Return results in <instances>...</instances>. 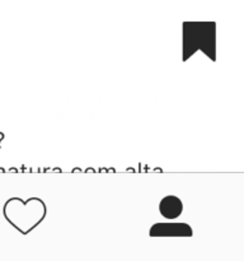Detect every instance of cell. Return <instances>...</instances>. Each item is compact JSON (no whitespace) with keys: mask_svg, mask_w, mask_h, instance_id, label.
Returning a JSON list of instances; mask_svg holds the SVG:
<instances>
[{"mask_svg":"<svg viewBox=\"0 0 244 261\" xmlns=\"http://www.w3.org/2000/svg\"><path fill=\"white\" fill-rule=\"evenodd\" d=\"M3 213L18 232L28 234L45 219L47 208L40 198H29L27 200L12 198L5 203Z\"/></svg>","mask_w":244,"mask_h":261,"instance_id":"6da1fadb","label":"cell"},{"mask_svg":"<svg viewBox=\"0 0 244 261\" xmlns=\"http://www.w3.org/2000/svg\"><path fill=\"white\" fill-rule=\"evenodd\" d=\"M215 27L214 22L183 23V61L197 50L215 60Z\"/></svg>","mask_w":244,"mask_h":261,"instance_id":"7a4b0ae2","label":"cell"},{"mask_svg":"<svg viewBox=\"0 0 244 261\" xmlns=\"http://www.w3.org/2000/svg\"><path fill=\"white\" fill-rule=\"evenodd\" d=\"M150 237H192L193 231L187 223H155L150 227Z\"/></svg>","mask_w":244,"mask_h":261,"instance_id":"3957f363","label":"cell"},{"mask_svg":"<svg viewBox=\"0 0 244 261\" xmlns=\"http://www.w3.org/2000/svg\"><path fill=\"white\" fill-rule=\"evenodd\" d=\"M159 212L164 218L173 221L177 219L183 212V204L179 198L174 195H168L160 200Z\"/></svg>","mask_w":244,"mask_h":261,"instance_id":"277c9868","label":"cell"},{"mask_svg":"<svg viewBox=\"0 0 244 261\" xmlns=\"http://www.w3.org/2000/svg\"><path fill=\"white\" fill-rule=\"evenodd\" d=\"M73 172H81V170H80V168H74Z\"/></svg>","mask_w":244,"mask_h":261,"instance_id":"5b68a950","label":"cell"}]
</instances>
